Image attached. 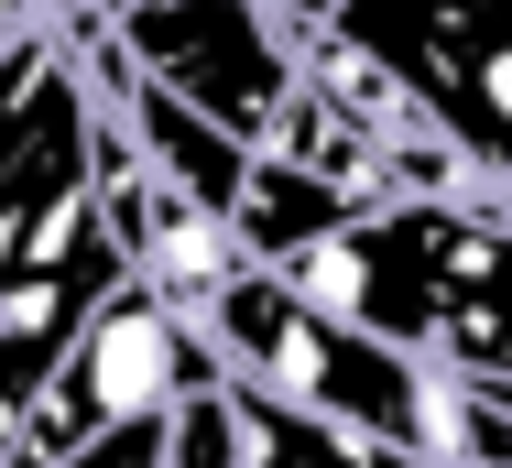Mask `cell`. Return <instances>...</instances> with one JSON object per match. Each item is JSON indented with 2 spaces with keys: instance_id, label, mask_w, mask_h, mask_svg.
<instances>
[{
  "instance_id": "cell-1",
  "label": "cell",
  "mask_w": 512,
  "mask_h": 468,
  "mask_svg": "<svg viewBox=\"0 0 512 468\" xmlns=\"http://www.w3.org/2000/svg\"><path fill=\"white\" fill-rule=\"evenodd\" d=\"M273 273H295L316 305L393 349H425L469 381H512V207L491 186L382 196Z\"/></svg>"
},
{
  "instance_id": "cell-2",
  "label": "cell",
  "mask_w": 512,
  "mask_h": 468,
  "mask_svg": "<svg viewBox=\"0 0 512 468\" xmlns=\"http://www.w3.org/2000/svg\"><path fill=\"white\" fill-rule=\"evenodd\" d=\"M120 229L99 207V66L88 22L0 33V305L99 316L120 294Z\"/></svg>"
},
{
  "instance_id": "cell-3",
  "label": "cell",
  "mask_w": 512,
  "mask_h": 468,
  "mask_svg": "<svg viewBox=\"0 0 512 468\" xmlns=\"http://www.w3.org/2000/svg\"><path fill=\"white\" fill-rule=\"evenodd\" d=\"M207 338L229 349L240 381H262V392H284V403H316V414H338V425H360V436H382V447H414V458L458 468L469 371H447V360H425V349H393V338L349 327V316L316 305L295 273L251 262V273L207 305Z\"/></svg>"
},
{
  "instance_id": "cell-4",
  "label": "cell",
  "mask_w": 512,
  "mask_h": 468,
  "mask_svg": "<svg viewBox=\"0 0 512 468\" xmlns=\"http://www.w3.org/2000/svg\"><path fill=\"white\" fill-rule=\"evenodd\" d=\"M273 11L316 44L371 55L469 153L480 186H512V0H273Z\"/></svg>"
},
{
  "instance_id": "cell-5",
  "label": "cell",
  "mask_w": 512,
  "mask_h": 468,
  "mask_svg": "<svg viewBox=\"0 0 512 468\" xmlns=\"http://www.w3.org/2000/svg\"><path fill=\"white\" fill-rule=\"evenodd\" d=\"M207 381H229V349L207 338V316L131 273L120 294H99V316L66 338V360H55L44 403H33V458L55 468L66 447H88L109 425H142V414H175Z\"/></svg>"
},
{
  "instance_id": "cell-6",
  "label": "cell",
  "mask_w": 512,
  "mask_h": 468,
  "mask_svg": "<svg viewBox=\"0 0 512 468\" xmlns=\"http://www.w3.org/2000/svg\"><path fill=\"white\" fill-rule=\"evenodd\" d=\"M99 33L240 142H273V120L306 88V44L273 0H99Z\"/></svg>"
},
{
  "instance_id": "cell-7",
  "label": "cell",
  "mask_w": 512,
  "mask_h": 468,
  "mask_svg": "<svg viewBox=\"0 0 512 468\" xmlns=\"http://www.w3.org/2000/svg\"><path fill=\"white\" fill-rule=\"evenodd\" d=\"M360 207H382V196H349L338 175H316V164H295V153L262 142V164H251L240 207H229V229L251 240V262H295V251H316L338 218H360Z\"/></svg>"
},
{
  "instance_id": "cell-8",
  "label": "cell",
  "mask_w": 512,
  "mask_h": 468,
  "mask_svg": "<svg viewBox=\"0 0 512 468\" xmlns=\"http://www.w3.org/2000/svg\"><path fill=\"white\" fill-rule=\"evenodd\" d=\"M229 403L251 425V468H436V458H414V447H382V436L316 414V403H284V392H262V381H240V371H229Z\"/></svg>"
},
{
  "instance_id": "cell-9",
  "label": "cell",
  "mask_w": 512,
  "mask_h": 468,
  "mask_svg": "<svg viewBox=\"0 0 512 468\" xmlns=\"http://www.w3.org/2000/svg\"><path fill=\"white\" fill-rule=\"evenodd\" d=\"M164 468H251V425H240L229 381H207V392L175 403V425H164Z\"/></svg>"
},
{
  "instance_id": "cell-10",
  "label": "cell",
  "mask_w": 512,
  "mask_h": 468,
  "mask_svg": "<svg viewBox=\"0 0 512 468\" xmlns=\"http://www.w3.org/2000/svg\"><path fill=\"white\" fill-rule=\"evenodd\" d=\"M164 425H175V414H142V425H109V436H88V447H66L55 468H164Z\"/></svg>"
},
{
  "instance_id": "cell-11",
  "label": "cell",
  "mask_w": 512,
  "mask_h": 468,
  "mask_svg": "<svg viewBox=\"0 0 512 468\" xmlns=\"http://www.w3.org/2000/svg\"><path fill=\"white\" fill-rule=\"evenodd\" d=\"M491 196H502V207H512V186H491Z\"/></svg>"
}]
</instances>
